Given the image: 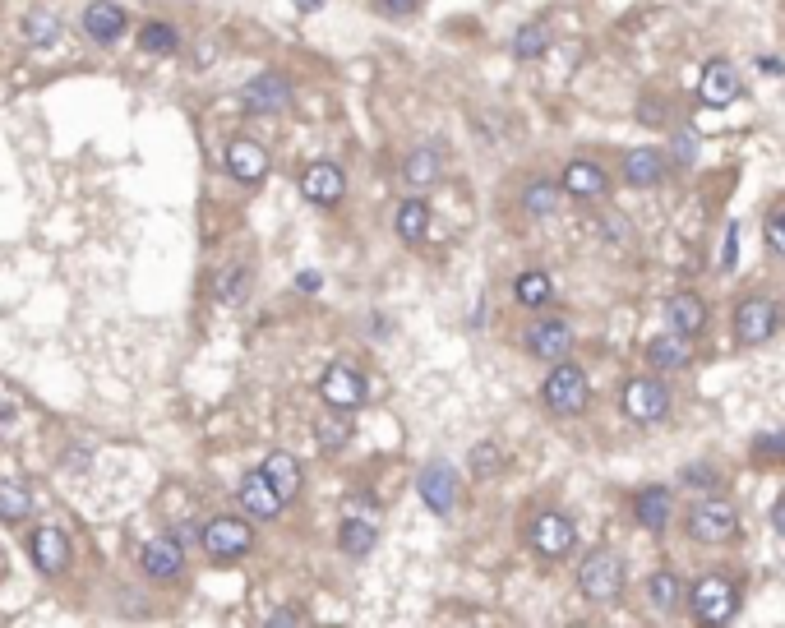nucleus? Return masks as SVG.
I'll return each mask as SVG.
<instances>
[{"label": "nucleus", "mask_w": 785, "mask_h": 628, "mask_svg": "<svg viewBox=\"0 0 785 628\" xmlns=\"http://www.w3.org/2000/svg\"><path fill=\"white\" fill-rule=\"evenodd\" d=\"M684 601H689V610H693L698 624H730V619L739 615L744 596H739L735 578H725V573H702L693 587H684Z\"/></svg>", "instance_id": "1"}, {"label": "nucleus", "mask_w": 785, "mask_h": 628, "mask_svg": "<svg viewBox=\"0 0 785 628\" xmlns=\"http://www.w3.org/2000/svg\"><path fill=\"white\" fill-rule=\"evenodd\" d=\"M587 398H592V384H587V370H582V365H573L568 356L550 365V375H545V384H541L545 411H555V416H582V411H587Z\"/></svg>", "instance_id": "2"}, {"label": "nucleus", "mask_w": 785, "mask_h": 628, "mask_svg": "<svg viewBox=\"0 0 785 628\" xmlns=\"http://www.w3.org/2000/svg\"><path fill=\"white\" fill-rule=\"evenodd\" d=\"M735 342L739 347H762L767 338H776V328H781V305L776 296L767 291H749V296H739L735 301Z\"/></svg>", "instance_id": "3"}, {"label": "nucleus", "mask_w": 785, "mask_h": 628, "mask_svg": "<svg viewBox=\"0 0 785 628\" xmlns=\"http://www.w3.org/2000/svg\"><path fill=\"white\" fill-rule=\"evenodd\" d=\"M684 532L693 536L698 545H725L739 536V508L730 499L712 495V499H698L684 518Z\"/></svg>", "instance_id": "4"}, {"label": "nucleus", "mask_w": 785, "mask_h": 628, "mask_svg": "<svg viewBox=\"0 0 785 628\" xmlns=\"http://www.w3.org/2000/svg\"><path fill=\"white\" fill-rule=\"evenodd\" d=\"M619 407L633 425H661L670 416V388L661 375H633L619 393Z\"/></svg>", "instance_id": "5"}, {"label": "nucleus", "mask_w": 785, "mask_h": 628, "mask_svg": "<svg viewBox=\"0 0 785 628\" xmlns=\"http://www.w3.org/2000/svg\"><path fill=\"white\" fill-rule=\"evenodd\" d=\"M578 592L596 605H610L624 596V559L615 550H592L578 568Z\"/></svg>", "instance_id": "6"}, {"label": "nucleus", "mask_w": 785, "mask_h": 628, "mask_svg": "<svg viewBox=\"0 0 785 628\" xmlns=\"http://www.w3.org/2000/svg\"><path fill=\"white\" fill-rule=\"evenodd\" d=\"M527 545H532L541 559H564L573 545H578V527L568 513H536L532 527H527Z\"/></svg>", "instance_id": "7"}, {"label": "nucleus", "mask_w": 785, "mask_h": 628, "mask_svg": "<svg viewBox=\"0 0 785 628\" xmlns=\"http://www.w3.org/2000/svg\"><path fill=\"white\" fill-rule=\"evenodd\" d=\"M204 550L213 559H241L254 550V527L245 518H231V513H222V518H208L204 522Z\"/></svg>", "instance_id": "8"}, {"label": "nucleus", "mask_w": 785, "mask_h": 628, "mask_svg": "<svg viewBox=\"0 0 785 628\" xmlns=\"http://www.w3.org/2000/svg\"><path fill=\"white\" fill-rule=\"evenodd\" d=\"M416 495L425 499V508H430V513L448 518V513L458 508V471L448 467L444 458L425 462V467L416 471Z\"/></svg>", "instance_id": "9"}, {"label": "nucleus", "mask_w": 785, "mask_h": 628, "mask_svg": "<svg viewBox=\"0 0 785 628\" xmlns=\"http://www.w3.org/2000/svg\"><path fill=\"white\" fill-rule=\"evenodd\" d=\"M642 356H647V365H652V375H679V370H689L693 365V338H684V333H675V328H665V333L647 338Z\"/></svg>", "instance_id": "10"}, {"label": "nucleus", "mask_w": 785, "mask_h": 628, "mask_svg": "<svg viewBox=\"0 0 785 628\" xmlns=\"http://www.w3.org/2000/svg\"><path fill=\"white\" fill-rule=\"evenodd\" d=\"M241 102L250 116H273V111L291 107V79L278 70H268V74H254L250 84L241 88Z\"/></svg>", "instance_id": "11"}, {"label": "nucleus", "mask_w": 785, "mask_h": 628, "mask_svg": "<svg viewBox=\"0 0 785 628\" xmlns=\"http://www.w3.org/2000/svg\"><path fill=\"white\" fill-rule=\"evenodd\" d=\"M559 190H564L568 199H578V204H596V199L610 194V176H605V167H596L592 157H573V162L564 167Z\"/></svg>", "instance_id": "12"}, {"label": "nucleus", "mask_w": 785, "mask_h": 628, "mask_svg": "<svg viewBox=\"0 0 785 628\" xmlns=\"http://www.w3.org/2000/svg\"><path fill=\"white\" fill-rule=\"evenodd\" d=\"M522 342H527V351H532L536 361L555 365L573 351V328H568L564 319H536V324L522 333Z\"/></svg>", "instance_id": "13"}, {"label": "nucleus", "mask_w": 785, "mask_h": 628, "mask_svg": "<svg viewBox=\"0 0 785 628\" xmlns=\"http://www.w3.org/2000/svg\"><path fill=\"white\" fill-rule=\"evenodd\" d=\"M739 93H744V84H739V70L725 61V56H712V61L702 65L698 97L707 102V107H730Z\"/></svg>", "instance_id": "14"}, {"label": "nucleus", "mask_w": 785, "mask_h": 628, "mask_svg": "<svg viewBox=\"0 0 785 628\" xmlns=\"http://www.w3.org/2000/svg\"><path fill=\"white\" fill-rule=\"evenodd\" d=\"M707 301H702L698 291H675V296H665V324L684 333V338H702L707 333Z\"/></svg>", "instance_id": "15"}, {"label": "nucleus", "mask_w": 785, "mask_h": 628, "mask_svg": "<svg viewBox=\"0 0 785 628\" xmlns=\"http://www.w3.org/2000/svg\"><path fill=\"white\" fill-rule=\"evenodd\" d=\"M28 555H33L37 573L56 578V573H65V564H70V536H65L61 527H37V532L28 536Z\"/></svg>", "instance_id": "16"}, {"label": "nucleus", "mask_w": 785, "mask_h": 628, "mask_svg": "<svg viewBox=\"0 0 785 628\" xmlns=\"http://www.w3.org/2000/svg\"><path fill=\"white\" fill-rule=\"evenodd\" d=\"M675 518V495H670V485H642L638 495H633V522L647 527V532H665Z\"/></svg>", "instance_id": "17"}, {"label": "nucleus", "mask_w": 785, "mask_h": 628, "mask_svg": "<svg viewBox=\"0 0 785 628\" xmlns=\"http://www.w3.org/2000/svg\"><path fill=\"white\" fill-rule=\"evenodd\" d=\"M301 194L310 199V204L328 208V204H338L342 194H347V176H342L338 162H310L301 176Z\"/></svg>", "instance_id": "18"}, {"label": "nucleus", "mask_w": 785, "mask_h": 628, "mask_svg": "<svg viewBox=\"0 0 785 628\" xmlns=\"http://www.w3.org/2000/svg\"><path fill=\"white\" fill-rule=\"evenodd\" d=\"M139 564H144V573L153 582H171V578H181V568H185V550L176 536H153V541L139 550Z\"/></svg>", "instance_id": "19"}, {"label": "nucleus", "mask_w": 785, "mask_h": 628, "mask_svg": "<svg viewBox=\"0 0 785 628\" xmlns=\"http://www.w3.org/2000/svg\"><path fill=\"white\" fill-rule=\"evenodd\" d=\"M665 171H670L665 148H628L624 153V181L633 190H656L665 181Z\"/></svg>", "instance_id": "20"}, {"label": "nucleus", "mask_w": 785, "mask_h": 628, "mask_svg": "<svg viewBox=\"0 0 785 628\" xmlns=\"http://www.w3.org/2000/svg\"><path fill=\"white\" fill-rule=\"evenodd\" d=\"M319 393H324V402L328 407H342V411H351V407H361V398H365V384H361V375L351 370V365H328L324 370V379H319Z\"/></svg>", "instance_id": "21"}, {"label": "nucleus", "mask_w": 785, "mask_h": 628, "mask_svg": "<svg viewBox=\"0 0 785 628\" xmlns=\"http://www.w3.org/2000/svg\"><path fill=\"white\" fill-rule=\"evenodd\" d=\"M236 495H241V504H245V513H250V518H278L282 513V504H287V499L278 495V490H273V485H268V476L264 471H250V476H245L241 485H236Z\"/></svg>", "instance_id": "22"}, {"label": "nucleus", "mask_w": 785, "mask_h": 628, "mask_svg": "<svg viewBox=\"0 0 785 628\" xmlns=\"http://www.w3.org/2000/svg\"><path fill=\"white\" fill-rule=\"evenodd\" d=\"M227 171L236 176V181L254 185L268 176V153L264 144H254V139H231L227 144Z\"/></svg>", "instance_id": "23"}, {"label": "nucleus", "mask_w": 785, "mask_h": 628, "mask_svg": "<svg viewBox=\"0 0 785 628\" xmlns=\"http://www.w3.org/2000/svg\"><path fill=\"white\" fill-rule=\"evenodd\" d=\"M84 33L93 37V42H102V47H111V42L125 33V10L111 5V0H93L84 10Z\"/></svg>", "instance_id": "24"}, {"label": "nucleus", "mask_w": 785, "mask_h": 628, "mask_svg": "<svg viewBox=\"0 0 785 628\" xmlns=\"http://www.w3.org/2000/svg\"><path fill=\"white\" fill-rule=\"evenodd\" d=\"M259 471H264L268 485H273L282 499H296V495H301V462L291 458V453H282V448H278V453H268Z\"/></svg>", "instance_id": "25"}, {"label": "nucleus", "mask_w": 785, "mask_h": 628, "mask_svg": "<svg viewBox=\"0 0 785 628\" xmlns=\"http://www.w3.org/2000/svg\"><path fill=\"white\" fill-rule=\"evenodd\" d=\"M513 296H518V305H527V310H545V305L555 301V282H550V273H541V268H527V273L513 278Z\"/></svg>", "instance_id": "26"}, {"label": "nucleus", "mask_w": 785, "mask_h": 628, "mask_svg": "<svg viewBox=\"0 0 785 628\" xmlns=\"http://www.w3.org/2000/svg\"><path fill=\"white\" fill-rule=\"evenodd\" d=\"M647 601H652V610H661V615H675L679 605H684V578L670 573V568L652 573V578H647Z\"/></svg>", "instance_id": "27"}, {"label": "nucleus", "mask_w": 785, "mask_h": 628, "mask_svg": "<svg viewBox=\"0 0 785 628\" xmlns=\"http://www.w3.org/2000/svg\"><path fill=\"white\" fill-rule=\"evenodd\" d=\"M338 545H342V555L365 559V555H370V550L379 545L375 518H347V522H342V532H338Z\"/></svg>", "instance_id": "28"}, {"label": "nucleus", "mask_w": 785, "mask_h": 628, "mask_svg": "<svg viewBox=\"0 0 785 628\" xmlns=\"http://www.w3.org/2000/svg\"><path fill=\"white\" fill-rule=\"evenodd\" d=\"M393 231H398L407 245L425 241V231H430V208H425L421 199H407V204H398V213H393Z\"/></svg>", "instance_id": "29"}, {"label": "nucleus", "mask_w": 785, "mask_h": 628, "mask_svg": "<svg viewBox=\"0 0 785 628\" xmlns=\"http://www.w3.org/2000/svg\"><path fill=\"white\" fill-rule=\"evenodd\" d=\"M56 37H61V14L56 10H28L24 14V42H33V47H56Z\"/></svg>", "instance_id": "30"}, {"label": "nucleus", "mask_w": 785, "mask_h": 628, "mask_svg": "<svg viewBox=\"0 0 785 628\" xmlns=\"http://www.w3.org/2000/svg\"><path fill=\"white\" fill-rule=\"evenodd\" d=\"M439 148L435 144H425V148H411L407 162H402V176H407V185H430L439 181Z\"/></svg>", "instance_id": "31"}, {"label": "nucleus", "mask_w": 785, "mask_h": 628, "mask_svg": "<svg viewBox=\"0 0 785 628\" xmlns=\"http://www.w3.org/2000/svg\"><path fill=\"white\" fill-rule=\"evenodd\" d=\"M559 199H564V190L555 181H532L522 190V213L527 218H550V213H559Z\"/></svg>", "instance_id": "32"}, {"label": "nucleus", "mask_w": 785, "mask_h": 628, "mask_svg": "<svg viewBox=\"0 0 785 628\" xmlns=\"http://www.w3.org/2000/svg\"><path fill=\"white\" fill-rule=\"evenodd\" d=\"M314 435H319V448L338 453V448L351 439V416L342 407H328L324 416H319V425H314Z\"/></svg>", "instance_id": "33"}, {"label": "nucleus", "mask_w": 785, "mask_h": 628, "mask_svg": "<svg viewBox=\"0 0 785 628\" xmlns=\"http://www.w3.org/2000/svg\"><path fill=\"white\" fill-rule=\"evenodd\" d=\"M139 47H144L148 56H176V51H181V33L171 24H144L139 28Z\"/></svg>", "instance_id": "34"}, {"label": "nucleus", "mask_w": 785, "mask_h": 628, "mask_svg": "<svg viewBox=\"0 0 785 628\" xmlns=\"http://www.w3.org/2000/svg\"><path fill=\"white\" fill-rule=\"evenodd\" d=\"M33 513V495L19 481H0V522H24Z\"/></svg>", "instance_id": "35"}, {"label": "nucleus", "mask_w": 785, "mask_h": 628, "mask_svg": "<svg viewBox=\"0 0 785 628\" xmlns=\"http://www.w3.org/2000/svg\"><path fill=\"white\" fill-rule=\"evenodd\" d=\"M245 291H250V268L245 264H231L227 273H218V282H213V296H218L222 305H241Z\"/></svg>", "instance_id": "36"}, {"label": "nucleus", "mask_w": 785, "mask_h": 628, "mask_svg": "<svg viewBox=\"0 0 785 628\" xmlns=\"http://www.w3.org/2000/svg\"><path fill=\"white\" fill-rule=\"evenodd\" d=\"M545 51H550V28L545 24L518 28V37H513V56H518V61H536V56H545Z\"/></svg>", "instance_id": "37"}, {"label": "nucleus", "mask_w": 785, "mask_h": 628, "mask_svg": "<svg viewBox=\"0 0 785 628\" xmlns=\"http://www.w3.org/2000/svg\"><path fill=\"white\" fill-rule=\"evenodd\" d=\"M499 467H504V453H499V444L481 439V444L471 448V471H476V476H495Z\"/></svg>", "instance_id": "38"}, {"label": "nucleus", "mask_w": 785, "mask_h": 628, "mask_svg": "<svg viewBox=\"0 0 785 628\" xmlns=\"http://www.w3.org/2000/svg\"><path fill=\"white\" fill-rule=\"evenodd\" d=\"M679 481L693 485V490H716V485H721V471H716L712 462H689V467L679 471Z\"/></svg>", "instance_id": "39"}, {"label": "nucleus", "mask_w": 785, "mask_h": 628, "mask_svg": "<svg viewBox=\"0 0 785 628\" xmlns=\"http://www.w3.org/2000/svg\"><path fill=\"white\" fill-rule=\"evenodd\" d=\"M753 458L758 462H785V430H772V435L753 439Z\"/></svg>", "instance_id": "40"}, {"label": "nucleus", "mask_w": 785, "mask_h": 628, "mask_svg": "<svg viewBox=\"0 0 785 628\" xmlns=\"http://www.w3.org/2000/svg\"><path fill=\"white\" fill-rule=\"evenodd\" d=\"M670 157H675L679 167H693V162H698V134L675 130V139H670Z\"/></svg>", "instance_id": "41"}, {"label": "nucleus", "mask_w": 785, "mask_h": 628, "mask_svg": "<svg viewBox=\"0 0 785 628\" xmlns=\"http://www.w3.org/2000/svg\"><path fill=\"white\" fill-rule=\"evenodd\" d=\"M762 241H767V250L781 254L785 259V213H772V218L762 222Z\"/></svg>", "instance_id": "42"}, {"label": "nucleus", "mask_w": 785, "mask_h": 628, "mask_svg": "<svg viewBox=\"0 0 785 628\" xmlns=\"http://www.w3.org/2000/svg\"><path fill=\"white\" fill-rule=\"evenodd\" d=\"M735 268H739V222H730L721 245V273H735Z\"/></svg>", "instance_id": "43"}, {"label": "nucleus", "mask_w": 785, "mask_h": 628, "mask_svg": "<svg viewBox=\"0 0 785 628\" xmlns=\"http://www.w3.org/2000/svg\"><path fill=\"white\" fill-rule=\"evenodd\" d=\"M379 14H388V19H407V14H416V5L421 0H370Z\"/></svg>", "instance_id": "44"}, {"label": "nucleus", "mask_w": 785, "mask_h": 628, "mask_svg": "<svg viewBox=\"0 0 785 628\" xmlns=\"http://www.w3.org/2000/svg\"><path fill=\"white\" fill-rule=\"evenodd\" d=\"M638 121L642 125H665V102H656V97H652V102H642V107H638Z\"/></svg>", "instance_id": "45"}, {"label": "nucleus", "mask_w": 785, "mask_h": 628, "mask_svg": "<svg viewBox=\"0 0 785 628\" xmlns=\"http://www.w3.org/2000/svg\"><path fill=\"white\" fill-rule=\"evenodd\" d=\"M268 624H273V628H287V624H305V610H273V615H268Z\"/></svg>", "instance_id": "46"}, {"label": "nucleus", "mask_w": 785, "mask_h": 628, "mask_svg": "<svg viewBox=\"0 0 785 628\" xmlns=\"http://www.w3.org/2000/svg\"><path fill=\"white\" fill-rule=\"evenodd\" d=\"M772 532H776V536H785V495L772 504Z\"/></svg>", "instance_id": "47"}, {"label": "nucleus", "mask_w": 785, "mask_h": 628, "mask_svg": "<svg viewBox=\"0 0 785 628\" xmlns=\"http://www.w3.org/2000/svg\"><path fill=\"white\" fill-rule=\"evenodd\" d=\"M758 70H762V74H781L785 65L776 61V56H758Z\"/></svg>", "instance_id": "48"}, {"label": "nucleus", "mask_w": 785, "mask_h": 628, "mask_svg": "<svg viewBox=\"0 0 785 628\" xmlns=\"http://www.w3.org/2000/svg\"><path fill=\"white\" fill-rule=\"evenodd\" d=\"M319 282H324L319 273H301V278H296V287H301V291H319Z\"/></svg>", "instance_id": "49"}, {"label": "nucleus", "mask_w": 785, "mask_h": 628, "mask_svg": "<svg viewBox=\"0 0 785 628\" xmlns=\"http://www.w3.org/2000/svg\"><path fill=\"white\" fill-rule=\"evenodd\" d=\"M319 5H324V0H296V10H301V14H314Z\"/></svg>", "instance_id": "50"}]
</instances>
